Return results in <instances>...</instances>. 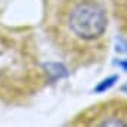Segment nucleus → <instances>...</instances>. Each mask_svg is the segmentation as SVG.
Wrapping results in <instances>:
<instances>
[{
    "label": "nucleus",
    "instance_id": "nucleus-1",
    "mask_svg": "<svg viewBox=\"0 0 127 127\" xmlns=\"http://www.w3.org/2000/svg\"><path fill=\"white\" fill-rule=\"evenodd\" d=\"M43 30L73 66H90L108 54L105 0H43Z\"/></svg>",
    "mask_w": 127,
    "mask_h": 127
},
{
    "label": "nucleus",
    "instance_id": "nucleus-2",
    "mask_svg": "<svg viewBox=\"0 0 127 127\" xmlns=\"http://www.w3.org/2000/svg\"><path fill=\"white\" fill-rule=\"evenodd\" d=\"M72 124L88 127H127V100L114 99L93 105L81 112Z\"/></svg>",
    "mask_w": 127,
    "mask_h": 127
},
{
    "label": "nucleus",
    "instance_id": "nucleus-3",
    "mask_svg": "<svg viewBox=\"0 0 127 127\" xmlns=\"http://www.w3.org/2000/svg\"><path fill=\"white\" fill-rule=\"evenodd\" d=\"M45 69H46V73L51 75V79H60L61 76H66L67 75V70L63 64H58V63H48L45 64Z\"/></svg>",
    "mask_w": 127,
    "mask_h": 127
},
{
    "label": "nucleus",
    "instance_id": "nucleus-4",
    "mask_svg": "<svg viewBox=\"0 0 127 127\" xmlns=\"http://www.w3.org/2000/svg\"><path fill=\"white\" fill-rule=\"evenodd\" d=\"M117 81H118V75H112V76H109V78L103 79V81H102L96 88H94V91H96V93H105V91H108L111 87H114Z\"/></svg>",
    "mask_w": 127,
    "mask_h": 127
},
{
    "label": "nucleus",
    "instance_id": "nucleus-5",
    "mask_svg": "<svg viewBox=\"0 0 127 127\" xmlns=\"http://www.w3.org/2000/svg\"><path fill=\"white\" fill-rule=\"evenodd\" d=\"M118 64H120V66H121L124 70H127V60H124V61H120Z\"/></svg>",
    "mask_w": 127,
    "mask_h": 127
},
{
    "label": "nucleus",
    "instance_id": "nucleus-6",
    "mask_svg": "<svg viewBox=\"0 0 127 127\" xmlns=\"http://www.w3.org/2000/svg\"><path fill=\"white\" fill-rule=\"evenodd\" d=\"M121 91H123V93H127V82H126V84L121 87Z\"/></svg>",
    "mask_w": 127,
    "mask_h": 127
}]
</instances>
